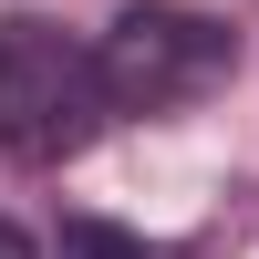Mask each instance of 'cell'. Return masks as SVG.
<instances>
[{"instance_id": "obj_4", "label": "cell", "mask_w": 259, "mask_h": 259, "mask_svg": "<svg viewBox=\"0 0 259 259\" xmlns=\"http://www.w3.org/2000/svg\"><path fill=\"white\" fill-rule=\"evenodd\" d=\"M0 259H31V239H21V228H11V218H0Z\"/></svg>"}, {"instance_id": "obj_2", "label": "cell", "mask_w": 259, "mask_h": 259, "mask_svg": "<svg viewBox=\"0 0 259 259\" xmlns=\"http://www.w3.org/2000/svg\"><path fill=\"white\" fill-rule=\"evenodd\" d=\"M94 73H104V104L114 114H166V104L207 94L228 73V31L207 11H177V0H135L94 41Z\"/></svg>"}, {"instance_id": "obj_1", "label": "cell", "mask_w": 259, "mask_h": 259, "mask_svg": "<svg viewBox=\"0 0 259 259\" xmlns=\"http://www.w3.org/2000/svg\"><path fill=\"white\" fill-rule=\"evenodd\" d=\"M114 114L104 104V73L73 31L52 21H0V156L11 166H62L94 145V124Z\"/></svg>"}, {"instance_id": "obj_3", "label": "cell", "mask_w": 259, "mask_h": 259, "mask_svg": "<svg viewBox=\"0 0 259 259\" xmlns=\"http://www.w3.org/2000/svg\"><path fill=\"white\" fill-rule=\"evenodd\" d=\"M62 259H166V249L124 239V228H104V218H62Z\"/></svg>"}]
</instances>
